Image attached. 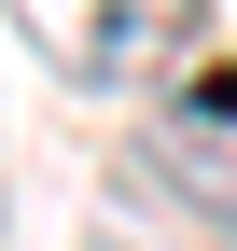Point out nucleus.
<instances>
[{
	"label": "nucleus",
	"instance_id": "obj_1",
	"mask_svg": "<svg viewBox=\"0 0 237 251\" xmlns=\"http://www.w3.org/2000/svg\"><path fill=\"white\" fill-rule=\"evenodd\" d=\"M14 14L70 84H167L210 42V0H14Z\"/></svg>",
	"mask_w": 237,
	"mask_h": 251
},
{
	"label": "nucleus",
	"instance_id": "obj_2",
	"mask_svg": "<svg viewBox=\"0 0 237 251\" xmlns=\"http://www.w3.org/2000/svg\"><path fill=\"white\" fill-rule=\"evenodd\" d=\"M154 168L182 181V209L210 237H237V56L182 70V98H167V126H154Z\"/></svg>",
	"mask_w": 237,
	"mask_h": 251
}]
</instances>
